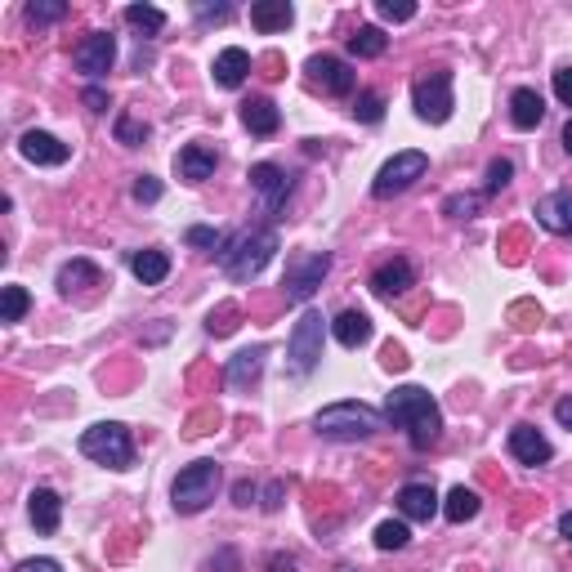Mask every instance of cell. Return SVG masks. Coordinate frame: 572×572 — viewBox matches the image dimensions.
I'll return each mask as SVG.
<instances>
[{"label":"cell","instance_id":"cell-1","mask_svg":"<svg viewBox=\"0 0 572 572\" xmlns=\"http://www.w3.org/2000/svg\"><path fill=\"white\" fill-rule=\"evenodd\" d=\"M385 421L407 429V438H412L416 452L434 447L438 434H443V412H438L434 394L421 389V385H398L394 394L385 398Z\"/></svg>","mask_w":572,"mask_h":572},{"label":"cell","instance_id":"cell-2","mask_svg":"<svg viewBox=\"0 0 572 572\" xmlns=\"http://www.w3.org/2000/svg\"><path fill=\"white\" fill-rule=\"evenodd\" d=\"M273 255H278V233L273 228H251L242 237H228V246L219 251V269L233 282H255L269 269Z\"/></svg>","mask_w":572,"mask_h":572},{"label":"cell","instance_id":"cell-3","mask_svg":"<svg viewBox=\"0 0 572 572\" xmlns=\"http://www.w3.org/2000/svg\"><path fill=\"white\" fill-rule=\"evenodd\" d=\"M380 425H385V412L367 403H331L313 416V429L331 443H362V438L380 434Z\"/></svg>","mask_w":572,"mask_h":572},{"label":"cell","instance_id":"cell-4","mask_svg":"<svg viewBox=\"0 0 572 572\" xmlns=\"http://www.w3.org/2000/svg\"><path fill=\"white\" fill-rule=\"evenodd\" d=\"M81 452L108 470H130L135 465V438L121 421H99L81 434Z\"/></svg>","mask_w":572,"mask_h":572},{"label":"cell","instance_id":"cell-5","mask_svg":"<svg viewBox=\"0 0 572 572\" xmlns=\"http://www.w3.org/2000/svg\"><path fill=\"white\" fill-rule=\"evenodd\" d=\"M219 483H224V470L215 461H193L188 470H179L175 488H170V505L179 514H202L206 505L215 501Z\"/></svg>","mask_w":572,"mask_h":572},{"label":"cell","instance_id":"cell-6","mask_svg":"<svg viewBox=\"0 0 572 572\" xmlns=\"http://www.w3.org/2000/svg\"><path fill=\"white\" fill-rule=\"evenodd\" d=\"M429 170V157L421 148H407V152H394V157L380 166L376 184H371V197H380V202H389V197L407 193V188L416 184V179H425Z\"/></svg>","mask_w":572,"mask_h":572},{"label":"cell","instance_id":"cell-7","mask_svg":"<svg viewBox=\"0 0 572 572\" xmlns=\"http://www.w3.org/2000/svg\"><path fill=\"white\" fill-rule=\"evenodd\" d=\"M412 108H416V117H421V121H429V126H443V121L452 117V108H456L452 72L438 68V72L421 76V81L412 85Z\"/></svg>","mask_w":572,"mask_h":572},{"label":"cell","instance_id":"cell-8","mask_svg":"<svg viewBox=\"0 0 572 572\" xmlns=\"http://www.w3.org/2000/svg\"><path fill=\"white\" fill-rule=\"evenodd\" d=\"M286 358H291L295 376H309L322 362V313H300V322L291 327V340H286Z\"/></svg>","mask_w":572,"mask_h":572},{"label":"cell","instance_id":"cell-9","mask_svg":"<svg viewBox=\"0 0 572 572\" xmlns=\"http://www.w3.org/2000/svg\"><path fill=\"white\" fill-rule=\"evenodd\" d=\"M331 273V255L327 251H309V255H295L286 264V304H304L313 291L322 286V278Z\"/></svg>","mask_w":572,"mask_h":572},{"label":"cell","instance_id":"cell-10","mask_svg":"<svg viewBox=\"0 0 572 572\" xmlns=\"http://www.w3.org/2000/svg\"><path fill=\"white\" fill-rule=\"evenodd\" d=\"M309 81H313V90L331 94V99H345V94H354L358 76L345 59H336V54H313L309 59Z\"/></svg>","mask_w":572,"mask_h":572},{"label":"cell","instance_id":"cell-11","mask_svg":"<svg viewBox=\"0 0 572 572\" xmlns=\"http://www.w3.org/2000/svg\"><path fill=\"white\" fill-rule=\"evenodd\" d=\"M72 63H76V72H85V76H108L112 63H117V36L112 32H90L81 45H76Z\"/></svg>","mask_w":572,"mask_h":572},{"label":"cell","instance_id":"cell-12","mask_svg":"<svg viewBox=\"0 0 572 572\" xmlns=\"http://www.w3.org/2000/svg\"><path fill=\"white\" fill-rule=\"evenodd\" d=\"M246 179H251V188L264 197V211H269V215L282 211L286 197H291V184H295V179L286 175L282 166H273V161H260V166H251V175H246Z\"/></svg>","mask_w":572,"mask_h":572},{"label":"cell","instance_id":"cell-13","mask_svg":"<svg viewBox=\"0 0 572 572\" xmlns=\"http://www.w3.org/2000/svg\"><path fill=\"white\" fill-rule=\"evenodd\" d=\"M416 286V269H412V260H385L376 273H371V291L380 295V300H398V295H407Z\"/></svg>","mask_w":572,"mask_h":572},{"label":"cell","instance_id":"cell-14","mask_svg":"<svg viewBox=\"0 0 572 572\" xmlns=\"http://www.w3.org/2000/svg\"><path fill=\"white\" fill-rule=\"evenodd\" d=\"M510 456L519 465H546L550 456H555V447H550V438L541 434L537 425H514L510 429Z\"/></svg>","mask_w":572,"mask_h":572},{"label":"cell","instance_id":"cell-15","mask_svg":"<svg viewBox=\"0 0 572 572\" xmlns=\"http://www.w3.org/2000/svg\"><path fill=\"white\" fill-rule=\"evenodd\" d=\"M18 152H23L32 166H63V161L72 157V148L63 139L45 135V130H27L23 139H18Z\"/></svg>","mask_w":572,"mask_h":572},{"label":"cell","instance_id":"cell-16","mask_svg":"<svg viewBox=\"0 0 572 572\" xmlns=\"http://www.w3.org/2000/svg\"><path fill=\"white\" fill-rule=\"evenodd\" d=\"M394 501H398V514L412 519V523H429L438 510H443V505H438V492L429 488V483H403Z\"/></svg>","mask_w":572,"mask_h":572},{"label":"cell","instance_id":"cell-17","mask_svg":"<svg viewBox=\"0 0 572 572\" xmlns=\"http://www.w3.org/2000/svg\"><path fill=\"white\" fill-rule=\"evenodd\" d=\"M219 166V152L206 148V143H188V148H179L175 157V175L184 179V184H202V179H211Z\"/></svg>","mask_w":572,"mask_h":572},{"label":"cell","instance_id":"cell-18","mask_svg":"<svg viewBox=\"0 0 572 572\" xmlns=\"http://www.w3.org/2000/svg\"><path fill=\"white\" fill-rule=\"evenodd\" d=\"M537 224L555 237H568L572 233V193L568 188H555L550 197L537 202Z\"/></svg>","mask_w":572,"mask_h":572},{"label":"cell","instance_id":"cell-19","mask_svg":"<svg viewBox=\"0 0 572 572\" xmlns=\"http://www.w3.org/2000/svg\"><path fill=\"white\" fill-rule=\"evenodd\" d=\"M242 126L251 130V135H260V139L278 135V126H282V112H278V103H273V99H264V94H255V99H246V103H242Z\"/></svg>","mask_w":572,"mask_h":572},{"label":"cell","instance_id":"cell-20","mask_svg":"<svg viewBox=\"0 0 572 572\" xmlns=\"http://www.w3.org/2000/svg\"><path fill=\"white\" fill-rule=\"evenodd\" d=\"M510 121H514V130H537L541 121H546V99H541L537 90H514L510 94Z\"/></svg>","mask_w":572,"mask_h":572},{"label":"cell","instance_id":"cell-21","mask_svg":"<svg viewBox=\"0 0 572 572\" xmlns=\"http://www.w3.org/2000/svg\"><path fill=\"white\" fill-rule=\"evenodd\" d=\"M246 72H251V54H246L242 45L219 50V59H215V85L219 90H237V85L246 81Z\"/></svg>","mask_w":572,"mask_h":572},{"label":"cell","instance_id":"cell-22","mask_svg":"<svg viewBox=\"0 0 572 572\" xmlns=\"http://www.w3.org/2000/svg\"><path fill=\"white\" fill-rule=\"evenodd\" d=\"M27 514H32V523H36V532H59V519H63V501H59V492H50V488H36L32 497H27Z\"/></svg>","mask_w":572,"mask_h":572},{"label":"cell","instance_id":"cell-23","mask_svg":"<svg viewBox=\"0 0 572 572\" xmlns=\"http://www.w3.org/2000/svg\"><path fill=\"white\" fill-rule=\"evenodd\" d=\"M331 336H336V345H345V349L367 345V340H371V318L362 309L336 313V322H331Z\"/></svg>","mask_w":572,"mask_h":572},{"label":"cell","instance_id":"cell-24","mask_svg":"<svg viewBox=\"0 0 572 572\" xmlns=\"http://www.w3.org/2000/svg\"><path fill=\"white\" fill-rule=\"evenodd\" d=\"M291 18H295V9L286 5V0H260V5H251V27L255 32H264V36L286 32Z\"/></svg>","mask_w":572,"mask_h":572},{"label":"cell","instance_id":"cell-25","mask_svg":"<svg viewBox=\"0 0 572 572\" xmlns=\"http://www.w3.org/2000/svg\"><path fill=\"white\" fill-rule=\"evenodd\" d=\"M264 358H269V349L264 345H251V349H242L233 362H228V385L233 389H242V385H251V380H260V371H264Z\"/></svg>","mask_w":572,"mask_h":572},{"label":"cell","instance_id":"cell-26","mask_svg":"<svg viewBox=\"0 0 572 572\" xmlns=\"http://www.w3.org/2000/svg\"><path fill=\"white\" fill-rule=\"evenodd\" d=\"M130 273H135L143 286H161L170 278V255L166 251H135L130 255Z\"/></svg>","mask_w":572,"mask_h":572},{"label":"cell","instance_id":"cell-27","mask_svg":"<svg viewBox=\"0 0 572 572\" xmlns=\"http://www.w3.org/2000/svg\"><path fill=\"white\" fill-rule=\"evenodd\" d=\"M479 510H483L479 492L465 488V483H461V488L447 492V501H443V519H447V523H465V519H474Z\"/></svg>","mask_w":572,"mask_h":572},{"label":"cell","instance_id":"cell-28","mask_svg":"<svg viewBox=\"0 0 572 572\" xmlns=\"http://www.w3.org/2000/svg\"><path fill=\"white\" fill-rule=\"evenodd\" d=\"M385 50H389V36L371 23H362L358 32L349 36V54H354V59H380Z\"/></svg>","mask_w":572,"mask_h":572},{"label":"cell","instance_id":"cell-29","mask_svg":"<svg viewBox=\"0 0 572 572\" xmlns=\"http://www.w3.org/2000/svg\"><path fill=\"white\" fill-rule=\"evenodd\" d=\"M81 282L99 286V282H103V273L94 269L90 260H72V264H63V269H59V291H63V295H72Z\"/></svg>","mask_w":572,"mask_h":572},{"label":"cell","instance_id":"cell-30","mask_svg":"<svg viewBox=\"0 0 572 572\" xmlns=\"http://www.w3.org/2000/svg\"><path fill=\"white\" fill-rule=\"evenodd\" d=\"M407 541H412L407 519H385L376 528V550H407Z\"/></svg>","mask_w":572,"mask_h":572},{"label":"cell","instance_id":"cell-31","mask_svg":"<svg viewBox=\"0 0 572 572\" xmlns=\"http://www.w3.org/2000/svg\"><path fill=\"white\" fill-rule=\"evenodd\" d=\"M27 309H32V295L23 286H5L0 291V322H23Z\"/></svg>","mask_w":572,"mask_h":572},{"label":"cell","instance_id":"cell-32","mask_svg":"<svg viewBox=\"0 0 572 572\" xmlns=\"http://www.w3.org/2000/svg\"><path fill=\"white\" fill-rule=\"evenodd\" d=\"M354 117L362 121V126H380V121H385V94L362 90L354 99Z\"/></svg>","mask_w":572,"mask_h":572},{"label":"cell","instance_id":"cell-33","mask_svg":"<svg viewBox=\"0 0 572 572\" xmlns=\"http://www.w3.org/2000/svg\"><path fill=\"white\" fill-rule=\"evenodd\" d=\"M126 23L152 36V32H161V27H166V14H161L157 5H126Z\"/></svg>","mask_w":572,"mask_h":572},{"label":"cell","instance_id":"cell-34","mask_svg":"<svg viewBox=\"0 0 572 572\" xmlns=\"http://www.w3.org/2000/svg\"><path fill=\"white\" fill-rule=\"evenodd\" d=\"M63 14H68V5H63V0H32V5H27V23H32V27L59 23Z\"/></svg>","mask_w":572,"mask_h":572},{"label":"cell","instance_id":"cell-35","mask_svg":"<svg viewBox=\"0 0 572 572\" xmlns=\"http://www.w3.org/2000/svg\"><path fill=\"white\" fill-rule=\"evenodd\" d=\"M184 242H188V246H197V251H224V246H228V237L219 233V228L197 224V228H188V233H184Z\"/></svg>","mask_w":572,"mask_h":572},{"label":"cell","instance_id":"cell-36","mask_svg":"<svg viewBox=\"0 0 572 572\" xmlns=\"http://www.w3.org/2000/svg\"><path fill=\"white\" fill-rule=\"evenodd\" d=\"M148 139V121L130 117V112H121L117 117V143H126V148H139V143Z\"/></svg>","mask_w":572,"mask_h":572},{"label":"cell","instance_id":"cell-37","mask_svg":"<svg viewBox=\"0 0 572 572\" xmlns=\"http://www.w3.org/2000/svg\"><path fill=\"white\" fill-rule=\"evenodd\" d=\"M376 9H380V18H385V23H407V18H416L412 0H376Z\"/></svg>","mask_w":572,"mask_h":572},{"label":"cell","instance_id":"cell-38","mask_svg":"<svg viewBox=\"0 0 572 572\" xmlns=\"http://www.w3.org/2000/svg\"><path fill=\"white\" fill-rule=\"evenodd\" d=\"M443 211L452 215V219H470L474 211H479V197H474V193H452L443 202Z\"/></svg>","mask_w":572,"mask_h":572},{"label":"cell","instance_id":"cell-39","mask_svg":"<svg viewBox=\"0 0 572 572\" xmlns=\"http://www.w3.org/2000/svg\"><path fill=\"white\" fill-rule=\"evenodd\" d=\"M130 193H135V202H139V206H152V202H161V179H152V175H139V179H135V188H130Z\"/></svg>","mask_w":572,"mask_h":572},{"label":"cell","instance_id":"cell-40","mask_svg":"<svg viewBox=\"0 0 572 572\" xmlns=\"http://www.w3.org/2000/svg\"><path fill=\"white\" fill-rule=\"evenodd\" d=\"M510 175H514V166H510L505 157H497V161L488 166V184H483V188H488V193H501V188L510 184Z\"/></svg>","mask_w":572,"mask_h":572},{"label":"cell","instance_id":"cell-41","mask_svg":"<svg viewBox=\"0 0 572 572\" xmlns=\"http://www.w3.org/2000/svg\"><path fill=\"white\" fill-rule=\"evenodd\" d=\"M282 497H286V483H282V479H273L269 488H264V501H260V505L273 514V510H282Z\"/></svg>","mask_w":572,"mask_h":572},{"label":"cell","instance_id":"cell-42","mask_svg":"<svg viewBox=\"0 0 572 572\" xmlns=\"http://www.w3.org/2000/svg\"><path fill=\"white\" fill-rule=\"evenodd\" d=\"M555 94H559V103H564V108H572V68H559L555 72Z\"/></svg>","mask_w":572,"mask_h":572},{"label":"cell","instance_id":"cell-43","mask_svg":"<svg viewBox=\"0 0 572 572\" xmlns=\"http://www.w3.org/2000/svg\"><path fill=\"white\" fill-rule=\"evenodd\" d=\"M14 572H63L59 559H23Z\"/></svg>","mask_w":572,"mask_h":572},{"label":"cell","instance_id":"cell-44","mask_svg":"<svg viewBox=\"0 0 572 572\" xmlns=\"http://www.w3.org/2000/svg\"><path fill=\"white\" fill-rule=\"evenodd\" d=\"M233 501H237V505H251V501H260V488H255L251 479L233 483Z\"/></svg>","mask_w":572,"mask_h":572},{"label":"cell","instance_id":"cell-45","mask_svg":"<svg viewBox=\"0 0 572 572\" xmlns=\"http://www.w3.org/2000/svg\"><path fill=\"white\" fill-rule=\"evenodd\" d=\"M228 14H233L228 5H215V9H211V5H197V18H206V23H224Z\"/></svg>","mask_w":572,"mask_h":572},{"label":"cell","instance_id":"cell-46","mask_svg":"<svg viewBox=\"0 0 572 572\" xmlns=\"http://www.w3.org/2000/svg\"><path fill=\"white\" fill-rule=\"evenodd\" d=\"M555 421L564 429H572V398H559V403H555Z\"/></svg>","mask_w":572,"mask_h":572},{"label":"cell","instance_id":"cell-47","mask_svg":"<svg viewBox=\"0 0 572 572\" xmlns=\"http://www.w3.org/2000/svg\"><path fill=\"white\" fill-rule=\"evenodd\" d=\"M228 568H237V555L233 550H219V559H211V572H228Z\"/></svg>","mask_w":572,"mask_h":572},{"label":"cell","instance_id":"cell-48","mask_svg":"<svg viewBox=\"0 0 572 572\" xmlns=\"http://www.w3.org/2000/svg\"><path fill=\"white\" fill-rule=\"evenodd\" d=\"M85 103H90V112H103V108H108V94L90 85V90H85Z\"/></svg>","mask_w":572,"mask_h":572},{"label":"cell","instance_id":"cell-49","mask_svg":"<svg viewBox=\"0 0 572 572\" xmlns=\"http://www.w3.org/2000/svg\"><path fill=\"white\" fill-rule=\"evenodd\" d=\"M269 572H295V559L291 555H269Z\"/></svg>","mask_w":572,"mask_h":572},{"label":"cell","instance_id":"cell-50","mask_svg":"<svg viewBox=\"0 0 572 572\" xmlns=\"http://www.w3.org/2000/svg\"><path fill=\"white\" fill-rule=\"evenodd\" d=\"M559 532H564V541L572 546V510H568V514H559Z\"/></svg>","mask_w":572,"mask_h":572},{"label":"cell","instance_id":"cell-51","mask_svg":"<svg viewBox=\"0 0 572 572\" xmlns=\"http://www.w3.org/2000/svg\"><path fill=\"white\" fill-rule=\"evenodd\" d=\"M564 152L572 157V117H568V126H564Z\"/></svg>","mask_w":572,"mask_h":572},{"label":"cell","instance_id":"cell-52","mask_svg":"<svg viewBox=\"0 0 572 572\" xmlns=\"http://www.w3.org/2000/svg\"><path fill=\"white\" fill-rule=\"evenodd\" d=\"M340 572H349V568H340Z\"/></svg>","mask_w":572,"mask_h":572}]
</instances>
